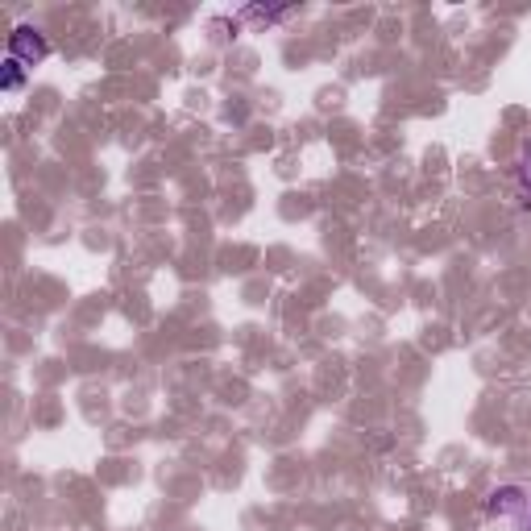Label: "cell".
<instances>
[{
	"instance_id": "cell-1",
	"label": "cell",
	"mask_w": 531,
	"mask_h": 531,
	"mask_svg": "<svg viewBox=\"0 0 531 531\" xmlns=\"http://www.w3.org/2000/svg\"><path fill=\"white\" fill-rule=\"evenodd\" d=\"M50 54V46H46V38L34 30V25H17L13 30V38H9V59H17L21 67H34V63H42Z\"/></svg>"
},
{
	"instance_id": "cell-2",
	"label": "cell",
	"mask_w": 531,
	"mask_h": 531,
	"mask_svg": "<svg viewBox=\"0 0 531 531\" xmlns=\"http://www.w3.org/2000/svg\"><path fill=\"white\" fill-rule=\"evenodd\" d=\"M21 83H25V67L17 59H5V75H0V88L5 92H21Z\"/></svg>"
}]
</instances>
